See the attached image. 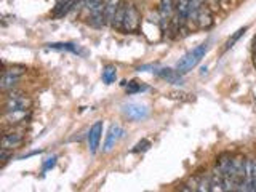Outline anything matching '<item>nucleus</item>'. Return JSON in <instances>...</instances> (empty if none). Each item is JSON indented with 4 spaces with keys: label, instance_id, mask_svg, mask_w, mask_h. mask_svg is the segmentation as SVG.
<instances>
[{
    "label": "nucleus",
    "instance_id": "ddd939ff",
    "mask_svg": "<svg viewBox=\"0 0 256 192\" xmlns=\"http://www.w3.org/2000/svg\"><path fill=\"white\" fill-rule=\"evenodd\" d=\"M154 72L156 76H158L160 78L166 80V82L170 84H174V85H181L182 82V76L180 74L176 69H170V68H154Z\"/></svg>",
    "mask_w": 256,
    "mask_h": 192
},
{
    "label": "nucleus",
    "instance_id": "423d86ee",
    "mask_svg": "<svg viewBox=\"0 0 256 192\" xmlns=\"http://www.w3.org/2000/svg\"><path fill=\"white\" fill-rule=\"evenodd\" d=\"M102 122L98 120V122H94L92 126H90V132L86 134V141H88V149L90 152L94 156L96 152L100 149V142H101V138H102Z\"/></svg>",
    "mask_w": 256,
    "mask_h": 192
},
{
    "label": "nucleus",
    "instance_id": "20e7f679",
    "mask_svg": "<svg viewBox=\"0 0 256 192\" xmlns=\"http://www.w3.org/2000/svg\"><path fill=\"white\" fill-rule=\"evenodd\" d=\"M24 70L22 68H10V69H5L4 74H2V80H0V88L2 92L6 93L10 90H14V86L20 84L21 77L24 76Z\"/></svg>",
    "mask_w": 256,
    "mask_h": 192
},
{
    "label": "nucleus",
    "instance_id": "393cba45",
    "mask_svg": "<svg viewBox=\"0 0 256 192\" xmlns=\"http://www.w3.org/2000/svg\"><path fill=\"white\" fill-rule=\"evenodd\" d=\"M149 148H150V141H148V140H141V141L132 149V152H144V150H148Z\"/></svg>",
    "mask_w": 256,
    "mask_h": 192
},
{
    "label": "nucleus",
    "instance_id": "6e6552de",
    "mask_svg": "<svg viewBox=\"0 0 256 192\" xmlns=\"http://www.w3.org/2000/svg\"><path fill=\"white\" fill-rule=\"evenodd\" d=\"M246 173H245V182L242 186V190L245 192H256V160L246 158Z\"/></svg>",
    "mask_w": 256,
    "mask_h": 192
},
{
    "label": "nucleus",
    "instance_id": "cd10ccee",
    "mask_svg": "<svg viewBox=\"0 0 256 192\" xmlns=\"http://www.w3.org/2000/svg\"><path fill=\"white\" fill-rule=\"evenodd\" d=\"M254 48H256V40H254Z\"/></svg>",
    "mask_w": 256,
    "mask_h": 192
},
{
    "label": "nucleus",
    "instance_id": "a878e982",
    "mask_svg": "<svg viewBox=\"0 0 256 192\" xmlns=\"http://www.w3.org/2000/svg\"><path fill=\"white\" fill-rule=\"evenodd\" d=\"M205 4L210 6L213 12H218L221 6V0H205Z\"/></svg>",
    "mask_w": 256,
    "mask_h": 192
},
{
    "label": "nucleus",
    "instance_id": "412c9836",
    "mask_svg": "<svg viewBox=\"0 0 256 192\" xmlns=\"http://www.w3.org/2000/svg\"><path fill=\"white\" fill-rule=\"evenodd\" d=\"M124 85L126 86V93L128 94H134V93H141V92H146L148 90V86L146 85H142V84H140V82H124Z\"/></svg>",
    "mask_w": 256,
    "mask_h": 192
},
{
    "label": "nucleus",
    "instance_id": "4468645a",
    "mask_svg": "<svg viewBox=\"0 0 256 192\" xmlns=\"http://www.w3.org/2000/svg\"><path fill=\"white\" fill-rule=\"evenodd\" d=\"M120 4H122V0H106V4H104V22H106V26H112V21L116 18Z\"/></svg>",
    "mask_w": 256,
    "mask_h": 192
},
{
    "label": "nucleus",
    "instance_id": "7ed1b4c3",
    "mask_svg": "<svg viewBox=\"0 0 256 192\" xmlns=\"http://www.w3.org/2000/svg\"><path fill=\"white\" fill-rule=\"evenodd\" d=\"M122 112L128 120H132V122H142V120H146L150 114L148 106H144V104H140V102L124 104Z\"/></svg>",
    "mask_w": 256,
    "mask_h": 192
},
{
    "label": "nucleus",
    "instance_id": "dca6fc26",
    "mask_svg": "<svg viewBox=\"0 0 256 192\" xmlns=\"http://www.w3.org/2000/svg\"><path fill=\"white\" fill-rule=\"evenodd\" d=\"M101 78H102V82L106 85H112L117 80V68L112 66V64L104 66L102 72H101Z\"/></svg>",
    "mask_w": 256,
    "mask_h": 192
},
{
    "label": "nucleus",
    "instance_id": "f8f14e48",
    "mask_svg": "<svg viewBox=\"0 0 256 192\" xmlns=\"http://www.w3.org/2000/svg\"><path fill=\"white\" fill-rule=\"evenodd\" d=\"M196 22L200 29H205V30L213 26V10L206 4H204L202 6H200Z\"/></svg>",
    "mask_w": 256,
    "mask_h": 192
},
{
    "label": "nucleus",
    "instance_id": "f03ea898",
    "mask_svg": "<svg viewBox=\"0 0 256 192\" xmlns=\"http://www.w3.org/2000/svg\"><path fill=\"white\" fill-rule=\"evenodd\" d=\"M30 100L26 94L16 90L6 92L5 102H4V114L5 112H20V110H29L30 109Z\"/></svg>",
    "mask_w": 256,
    "mask_h": 192
},
{
    "label": "nucleus",
    "instance_id": "1a4fd4ad",
    "mask_svg": "<svg viewBox=\"0 0 256 192\" xmlns=\"http://www.w3.org/2000/svg\"><path fill=\"white\" fill-rule=\"evenodd\" d=\"M174 24L176 26H184L189 21V0H178L174 5Z\"/></svg>",
    "mask_w": 256,
    "mask_h": 192
},
{
    "label": "nucleus",
    "instance_id": "4be33fe9",
    "mask_svg": "<svg viewBox=\"0 0 256 192\" xmlns=\"http://www.w3.org/2000/svg\"><path fill=\"white\" fill-rule=\"evenodd\" d=\"M246 29H248V28H242V29H238V30L236 32V34H232V37H229V40L226 42V46H224V52H226V50H229V48L234 46V44L237 42V40H238L240 37H242V36L245 34Z\"/></svg>",
    "mask_w": 256,
    "mask_h": 192
},
{
    "label": "nucleus",
    "instance_id": "bb28decb",
    "mask_svg": "<svg viewBox=\"0 0 256 192\" xmlns=\"http://www.w3.org/2000/svg\"><path fill=\"white\" fill-rule=\"evenodd\" d=\"M229 2H230V0H221V6L226 8V6L229 5Z\"/></svg>",
    "mask_w": 256,
    "mask_h": 192
},
{
    "label": "nucleus",
    "instance_id": "5701e85b",
    "mask_svg": "<svg viewBox=\"0 0 256 192\" xmlns=\"http://www.w3.org/2000/svg\"><path fill=\"white\" fill-rule=\"evenodd\" d=\"M56 160H58V156H56V154H53V156H50L48 158H45L44 160V165H42V172L45 173L48 170H52V168L56 165Z\"/></svg>",
    "mask_w": 256,
    "mask_h": 192
},
{
    "label": "nucleus",
    "instance_id": "f257e3e1",
    "mask_svg": "<svg viewBox=\"0 0 256 192\" xmlns=\"http://www.w3.org/2000/svg\"><path fill=\"white\" fill-rule=\"evenodd\" d=\"M206 52H208V42H204V44L197 45L194 50H190L189 53H186V54L182 56V58L178 61V64H176L174 69L178 70L181 76L188 74V72H190L200 61L205 58Z\"/></svg>",
    "mask_w": 256,
    "mask_h": 192
},
{
    "label": "nucleus",
    "instance_id": "f3484780",
    "mask_svg": "<svg viewBox=\"0 0 256 192\" xmlns=\"http://www.w3.org/2000/svg\"><path fill=\"white\" fill-rule=\"evenodd\" d=\"M28 112L29 110H20V112H5L4 114V120L6 124H10V125H16V124H20V122H24L28 117Z\"/></svg>",
    "mask_w": 256,
    "mask_h": 192
},
{
    "label": "nucleus",
    "instance_id": "a211bd4d",
    "mask_svg": "<svg viewBox=\"0 0 256 192\" xmlns=\"http://www.w3.org/2000/svg\"><path fill=\"white\" fill-rule=\"evenodd\" d=\"M126 5H128V4H125V2L120 4L118 10H117V13H116V18H114V21H112V26H110V28H114L116 30H122V24H124V20H125Z\"/></svg>",
    "mask_w": 256,
    "mask_h": 192
},
{
    "label": "nucleus",
    "instance_id": "2eb2a0df",
    "mask_svg": "<svg viewBox=\"0 0 256 192\" xmlns=\"http://www.w3.org/2000/svg\"><path fill=\"white\" fill-rule=\"evenodd\" d=\"M210 180H212V190H226V188H224L222 173H221L218 165H216L210 172Z\"/></svg>",
    "mask_w": 256,
    "mask_h": 192
},
{
    "label": "nucleus",
    "instance_id": "b1692460",
    "mask_svg": "<svg viewBox=\"0 0 256 192\" xmlns=\"http://www.w3.org/2000/svg\"><path fill=\"white\" fill-rule=\"evenodd\" d=\"M13 158V150H8V149H0V160H2V164H0V168H5V165L8 164V160Z\"/></svg>",
    "mask_w": 256,
    "mask_h": 192
},
{
    "label": "nucleus",
    "instance_id": "aec40b11",
    "mask_svg": "<svg viewBox=\"0 0 256 192\" xmlns=\"http://www.w3.org/2000/svg\"><path fill=\"white\" fill-rule=\"evenodd\" d=\"M204 4H205V0H189V21L197 20V13Z\"/></svg>",
    "mask_w": 256,
    "mask_h": 192
},
{
    "label": "nucleus",
    "instance_id": "9d476101",
    "mask_svg": "<svg viewBox=\"0 0 256 192\" xmlns=\"http://www.w3.org/2000/svg\"><path fill=\"white\" fill-rule=\"evenodd\" d=\"M174 16V5L173 0H160L158 4V21L165 28Z\"/></svg>",
    "mask_w": 256,
    "mask_h": 192
},
{
    "label": "nucleus",
    "instance_id": "39448f33",
    "mask_svg": "<svg viewBox=\"0 0 256 192\" xmlns=\"http://www.w3.org/2000/svg\"><path fill=\"white\" fill-rule=\"evenodd\" d=\"M141 26V16L136 10L134 5H126V12H125V20L122 24V32L125 34H134V32L140 30Z\"/></svg>",
    "mask_w": 256,
    "mask_h": 192
},
{
    "label": "nucleus",
    "instance_id": "9b49d317",
    "mask_svg": "<svg viewBox=\"0 0 256 192\" xmlns=\"http://www.w3.org/2000/svg\"><path fill=\"white\" fill-rule=\"evenodd\" d=\"M24 142V133L22 132H8L4 134L2 138V149L14 150L16 148H20Z\"/></svg>",
    "mask_w": 256,
    "mask_h": 192
},
{
    "label": "nucleus",
    "instance_id": "6ab92c4d",
    "mask_svg": "<svg viewBox=\"0 0 256 192\" xmlns=\"http://www.w3.org/2000/svg\"><path fill=\"white\" fill-rule=\"evenodd\" d=\"M48 48L52 50H64V52H72V53H78V46L76 44H69V42H61V44H48Z\"/></svg>",
    "mask_w": 256,
    "mask_h": 192
},
{
    "label": "nucleus",
    "instance_id": "0eeeda50",
    "mask_svg": "<svg viewBox=\"0 0 256 192\" xmlns=\"http://www.w3.org/2000/svg\"><path fill=\"white\" fill-rule=\"evenodd\" d=\"M124 136V130L122 126L117 125V124H112L108 130V134H106V140H104V144H102V152H110L112 149L116 148V144L118 142V140Z\"/></svg>",
    "mask_w": 256,
    "mask_h": 192
}]
</instances>
